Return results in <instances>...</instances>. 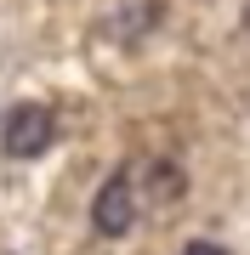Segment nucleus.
I'll use <instances>...</instances> for the list:
<instances>
[{
	"mask_svg": "<svg viewBox=\"0 0 250 255\" xmlns=\"http://www.w3.org/2000/svg\"><path fill=\"white\" fill-rule=\"evenodd\" d=\"M57 136V114L46 102H17V108L6 114V125H0V147H6L11 159H40Z\"/></svg>",
	"mask_w": 250,
	"mask_h": 255,
	"instance_id": "f257e3e1",
	"label": "nucleus"
},
{
	"mask_svg": "<svg viewBox=\"0 0 250 255\" xmlns=\"http://www.w3.org/2000/svg\"><path fill=\"white\" fill-rule=\"evenodd\" d=\"M91 221H97L102 238H125L131 221H137V176L114 170L108 182L97 187V199H91Z\"/></svg>",
	"mask_w": 250,
	"mask_h": 255,
	"instance_id": "f03ea898",
	"label": "nucleus"
},
{
	"mask_svg": "<svg viewBox=\"0 0 250 255\" xmlns=\"http://www.w3.org/2000/svg\"><path fill=\"white\" fill-rule=\"evenodd\" d=\"M182 187H188V182H182V170H176V164H165V159L148 164V199H154V204H171Z\"/></svg>",
	"mask_w": 250,
	"mask_h": 255,
	"instance_id": "7ed1b4c3",
	"label": "nucleus"
},
{
	"mask_svg": "<svg viewBox=\"0 0 250 255\" xmlns=\"http://www.w3.org/2000/svg\"><path fill=\"white\" fill-rule=\"evenodd\" d=\"M182 255H228V250H222V244H211V238H194Z\"/></svg>",
	"mask_w": 250,
	"mask_h": 255,
	"instance_id": "20e7f679",
	"label": "nucleus"
},
{
	"mask_svg": "<svg viewBox=\"0 0 250 255\" xmlns=\"http://www.w3.org/2000/svg\"><path fill=\"white\" fill-rule=\"evenodd\" d=\"M245 28H250V6H245Z\"/></svg>",
	"mask_w": 250,
	"mask_h": 255,
	"instance_id": "39448f33",
	"label": "nucleus"
}]
</instances>
